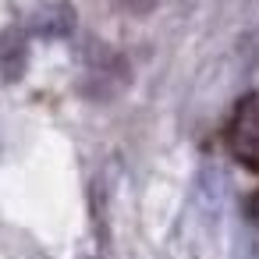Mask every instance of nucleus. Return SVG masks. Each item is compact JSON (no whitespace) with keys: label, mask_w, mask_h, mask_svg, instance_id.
Listing matches in <instances>:
<instances>
[{"label":"nucleus","mask_w":259,"mask_h":259,"mask_svg":"<svg viewBox=\"0 0 259 259\" xmlns=\"http://www.w3.org/2000/svg\"><path fill=\"white\" fill-rule=\"evenodd\" d=\"M227 149L238 163H245L248 170H259V93L238 103L227 128Z\"/></svg>","instance_id":"obj_1"},{"label":"nucleus","mask_w":259,"mask_h":259,"mask_svg":"<svg viewBox=\"0 0 259 259\" xmlns=\"http://www.w3.org/2000/svg\"><path fill=\"white\" fill-rule=\"evenodd\" d=\"M29 61V43L22 29H4L0 32V75L4 78H18L25 71Z\"/></svg>","instance_id":"obj_2"},{"label":"nucleus","mask_w":259,"mask_h":259,"mask_svg":"<svg viewBox=\"0 0 259 259\" xmlns=\"http://www.w3.org/2000/svg\"><path fill=\"white\" fill-rule=\"evenodd\" d=\"M114 4L121 11H128V15H146V11H153L156 0H114Z\"/></svg>","instance_id":"obj_3"},{"label":"nucleus","mask_w":259,"mask_h":259,"mask_svg":"<svg viewBox=\"0 0 259 259\" xmlns=\"http://www.w3.org/2000/svg\"><path fill=\"white\" fill-rule=\"evenodd\" d=\"M245 213H248V220L259 227V192H252V195H248V202H245Z\"/></svg>","instance_id":"obj_4"}]
</instances>
